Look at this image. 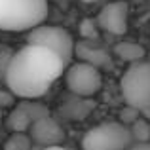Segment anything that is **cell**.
<instances>
[{
  "label": "cell",
  "instance_id": "obj_18",
  "mask_svg": "<svg viewBox=\"0 0 150 150\" xmlns=\"http://www.w3.org/2000/svg\"><path fill=\"white\" fill-rule=\"evenodd\" d=\"M129 150H150V143H135Z\"/></svg>",
  "mask_w": 150,
  "mask_h": 150
},
{
  "label": "cell",
  "instance_id": "obj_2",
  "mask_svg": "<svg viewBox=\"0 0 150 150\" xmlns=\"http://www.w3.org/2000/svg\"><path fill=\"white\" fill-rule=\"evenodd\" d=\"M48 15V0H0V30L21 33L42 25Z\"/></svg>",
  "mask_w": 150,
  "mask_h": 150
},
{
  "label": "cell",
  "instance_id": "obj_5",
  "mask_svg": "<svg viewBox=\"0 0 150 150\" xmlns=\"http://www.w3.org/2000/svg\"><path fill=\"white\" fill-rule=\"evenodd\" d=\"M27 44H36L42 48H48L53 53H57L63 61L69 65L72 57L76 55V42L72 34L67 29L57 25H38L27 34Z\"/></svg>",
  "mask_w": 150,
  "mask_h": 150
},
{
  "label": "cell",
  "instance_id": "obj_16",
  "mask_svg": "<svg viewBox=\"0 0 150 150\" xmlns=\"http://www.w3.org/2000/svg\"><path fill=\"white\" fill-rule=\"evenodd\" d=\"M13 57H15V51L11 48L0 46V74L6 76V72H8V69H10L11 61H13Z\"/></svg>",
  "mask_w": 150,
  "mask_h": 150
},
{
  "label": "cell",
  "instance_id": "obj_17",
  "mask_svg": "<svg viewBox=\"0 0 150 150\" xmlns=\"http://www.w3.org/2000/svg\"><path fill=\"white\" fill-rule=\"evenodd\" d=\"M13 93L8 89V93H0V106H10L11 103H13Z\"/></svg>",
  "mask_w": 150,
  "mask_h": 150
},
{
  "label": "cell",
  "instance_id": "obj_11",
  "mask_svg": "<svg viewBox=\"0 0 150 150\" xmlns=\"http://www.w3.org/2000/svg\"><path fill=\"white\" fill-rule=\"evenodd\" d=\"M114 55H116L118 59H122V61L129 63V65H135V63L144 61L146 50L141 44L133 42V40H124V42H118V44L114 46Z\"/></svg>",
  "mask_w": 150,
  "mask_h": 150
},
{
  "label": "cell",
  "instance_id": "obj_19",
  "mask_svg": "<svg viewBox=\"0 0 150 150\" xmlns=\"http://www.w3.org/2000/svg\"><path fill=\"white\" fill-rule=\"evenodd\" d=\"M40 150H70V148H63V146H50V148H40Z\"/></svg>",
  "mask_w": 150,
  "mask_h": 150
},
{
  "label": "cell",
  "instance_id": "obj_14",
  "mask_svg": "<svg viewBox=\"0 0 150 150\" xmlns=\"http://www.w3.org/2000/svg\"><path fill=\"white\" fill-rule=\"evenodd\" d=\"M131 127V135L135 143H150V125L144 120H135V124L129 125Z\"/></svg>",
  "mask_w": 150,
  "mask_h": 150
},
{
  "label": "cell",
  "instance_id": "obj_3",
  "mask_svg": "<svg viewBox=\"0 0 150 150\" xmlns=\"http://www.w3.org/2000/svg\"><path fill=\"white\" fill-rule=\"evenodd\" d=\"M120 93L131 110L150 116V61L129 65L120 78Z\"/></svg>",
  "mask_w": 150,
  "mask_h": 150
},
{
  "label": "cell",
  "instance_id": "obj_1",
  "mask_svg": "<svg viewBox=\"0 0 150 150\" xmlns=\"http://www.w3.org/2000/svg\"><path fill=\"white\" fill-rule=\"evenodd\" d=\"M67 63L48 48L27 44L15 51L6 72V86L19 99H40L63 76Z\"/></svg>",
  "mask_w": 150,
  "mask_h": 150
},
{
  "label": "cell",
  "instance_id": "obj_12",
  "mask_svg": "<svg viewBox=\"0 0 150 150\" xmlns=\"http://www.w3.org/2000/svg\"><path fill=\"white\" fill-rule=\"evenodd\" d=\"M33 118L29 116V112L25 110V106L19 103L8 116V129L11 133H29L33 127Z\"/></svg>",
  "mask_w": 150,
  "mask_h": 150
},
{
  "label": "cell",
  "instance_id": "obj_20",
  "mask_svg": "<svg viewBox=\"0 0 150 150\" xmlns=\"http://www.w3.org/2000/svg\"><path fill=\"white\" fill-rule=\"evenodd\" d=\"M84 2H97V0H84Z\"/></svg>",
  "mask_w": 150,
  "mask_h": 150
},
{
  "label": "cell",
  "instance_id": "obj_8",
  "mask_svg": "<svg viewBox=\"0 0 150 150\" xmlns=\"http://www.w3.org/2000/svg\"><path fill=\"white\" fill-rule=\"evenodd\" d=\"M30 139L34 144L42 148H50V146H61V143L65 141V131H63L61 124H59L55 118L46 116L40 118L33 124L29 131Z\"/></svg>",
  "mask_w": 150,
  "mask_h": 150
},
{
  "label": "cell",
  "instance_id": "obj_15",
  "mask_svg": "<svg viewBox=\"0 0 150 150\" xmlns=\"http://www.w3.org/2000/svg\"><path fill=\"white\" fill-rule=\"evenodd\" d=\"M99 30L101 29H99L97 19L95 21H93V19H86V21L82 23V27H80V33H82V36H84V40H95Z\"/></svg>",
  "mask_w": 150,
  "mask_h": 150
},
{
  "label": "cell",
  "instance_id": "obj_13",
  "mask_svg": "<svg viewBox=\"0 0 150 150\" xmlns=\"http://www.w3.org/2000/svg\"><path fill=\"white\" fill-rule=\"evenodd\" d=\"M33 144L34 143L29 133H11L4 143V150H30Z\"/></svg>",
  "mask_w": 150,
  "mask_h": 150
},
{
  "label": "cell",
  "instance_id": "obj_10",
  "mask_svg": "<svg viewBox=\"0 0 150 150\" xmlns=\"http://www.w3.org/2000/svg\"><path fill=\"white\" fill-rule=\"evenodd\" d=\"M95 108V103L89 97H80V95H72L61 99L59 105V112L67 118V120H84L89 116V112Z\"/></svg>",
  "mask_w": 150,
  "mask_h": 150
},
{
  "label": "cell",
  "instance_id": "obj_7",
  "mask_svg": "<svg viewBox=\"0 0 150 150\" xmlns=\"http://www.w3.org/2000/svg\"><path fill=\"white\" fill-rule=\"evenodd\" d=\"M97 23L99 29L114 36H124L127 33L129 25V8L124 0H116L101 8L97 13Z\"/></svg>",
  "mask_w": 150,
  "mask_h": 150
},
{
  "label": "cell",
  "instance_id": "obj_4",
  "mask_svg": "<svg viewBox=\"0 0 150 150\" xmlns=\"http://www.w3.org/2000/svg\"><path fill=\"white\" fill-rule=\"evenodd\" d=\"M133 144L131 127L122 122L99 124L82 139V150H129Z\"/></svg>",
  "mask_w": 150,
  "mask_h": 150
},
{
  "label": "cell",
  "instance_id": "obj_9",
  "mask_svg": "<svg viewBox=\"0 0 150 150\" xmlns=\"http://www.w3.org/2000/svg\"><path fill=\"white\" fill-rule=\"evenodd\" d=\"M76 57L78 61L89 63V65L97 67V69H106L112 65L110 53L106 50H103L101 46H97L93 40H82L76 44Z\"/></svg>",
  "mask_w": 150,
  "mask_h": 150
},
{
  "label": "cell",
  "instance_id": "obj_21",
  "mask_svg": "<svg viewBox=\"0 0 150 150\" xmlns=\"http://www.w3.org/2000/svg\"><path fill=\"white\" fill-rule=\"evenodd\" d=\"M0 112H2V106H0Z\"/></svg>",
  "mask_w": 150,
  "mask_h": 150
},
{
  "label": "cell",
  "instance_id": "obj_6",
  "mask_svg": "<svg viewBox=\"0 0 150 150\" xmlns=\"http://www.w3.org/2000/svg\"><path fill=\"white\" fill-rule=\"evenodd\" d=\"M65 82L72 95L89 97L91 99L103 88V74L97 67L84 63V61H76L67 69Z\"/></svg>",
  "mask_w": 150,
  "mask_h": 150
}]
</instances>
